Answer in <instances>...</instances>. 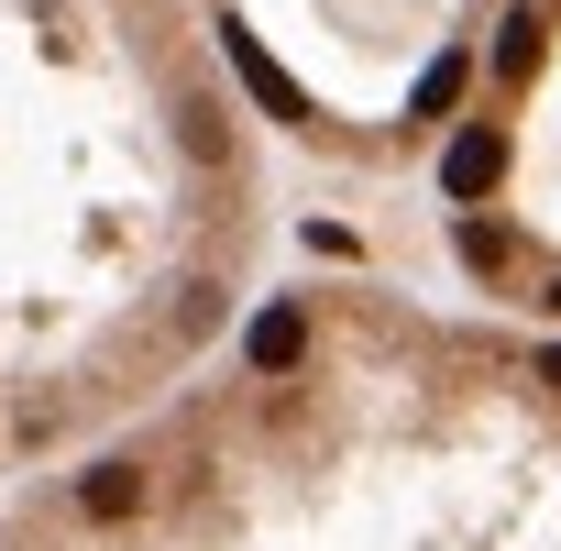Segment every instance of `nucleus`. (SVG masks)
I'll return each instance as SVG.
<instances>
[{"instance_id":"nucleus-1","label":"nucleus","mask_w":561,"mask_h":551,"mask_svg":"<svg viewBox=\"0 0 561 551\" xmlns=\"http://www.w3.org/2000/svg\"><path fill=\"white\" fill-rule=\"evenodd\" d=\"M253 254L264 133L198 0H0V485L154 408Z\"/></svg>"},{"instance_id":"nucleus-3","label":"nucleus","mask_w":561,"mask_h":551,"mask_svg":"<svg viewBox=\"0 0 561 551\" xmlns=\"http://www.w3.org/2000/svg\"><path fill=\"white\" fill-rule=\"evenodd\" d=\"M430 144L451 265L484 299L561 321V0H495L484 67Z\"/></svg>"},{"instance_id":"nucleus-2","label":"nucleus","mask_w":561,"mask_h":551,"mask_svg":"<svg viewBox=\"0 0 561 551\" xmlns=\"http://www.w3.org/2000/svg\"><path fill=\"white\" fill-rule=\"evenodd\" d=\"M242 100H264L309 155L386 166L430 155L440 100L495 23V0H198Z\"/></svg>"}]
</instances>
